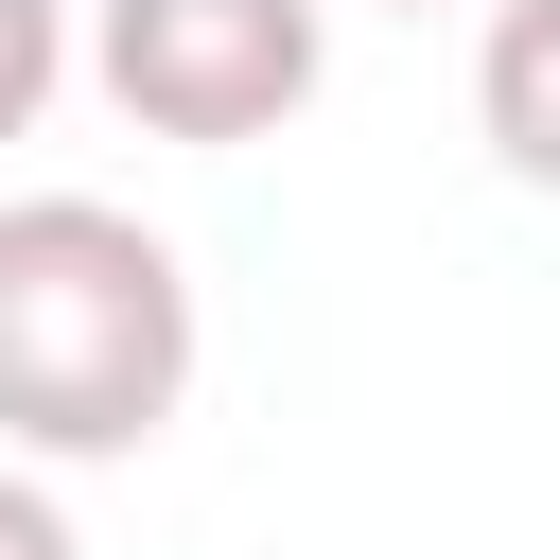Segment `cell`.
I'll return each mask as SVG.
<instances>
[{"instance_id":"cell-1","label":"cell","mask_w":560,"mask_h":560,"mask_svg":"<svg viewBox=\"0 0 560 560\" xmlns=\"http://www.w3.org/2000/svg\"><path fill=\"white\" fill-rule=\"evenodd\" d=\"M192 262L105 210V192H18L0 210V455L18 472H105L158 455L192 402Z\"/></svg>"},{"instance_id":"cell-2","label":"cell","mask_w":560,"mask_h":560,"mask_svg":"<svg viewBox=\"0 0 560 560\" xmlns=\"http://www.w3.org/2000/svg\"><path fill=\"white\" fill-rule=\"evenodd\" d=\"M88 70L140 140L245 158L332 88V0H88Z\"/></svg>"},{"instance_id":"cell-3","label":"cell","mask_w":560,"mask_h":560,"mask_svg":"<svg viewBox=\"0 0 560 560\" xmlns=\"http://www.w3.org/2000/svg\"><path fill=\"white\" fill-rule=\"evenodd\" d=\"M472 140L508 192H560V0H490L472 35Z\"/></svg>"},{"instance_id":"cell-4","label":"cell","mask_w":560,"mask_h":560,"mask_svg":"<svg viewBox=\"0 0 560 560\" xmlns=\"http://www.w3.org/2000/svg\"><path fill=\"white\" fill-rule=\"evenodd\" d=\"M52 88H70V0H0V140H35Z\"/></svg>"},{"instance_id":"cell-5","label":"cell","mask_w":560,"mask_h":560,"mask_svg":"<svg viewBox=\"0 0 560 560\" xmlns=\"http://www.w3.org/2000/svg\"><path fill=\"white\" fill-rule=\"evenodd\" d=\"M0 560H88V525H70L52 472H18V455H0Z\"/></svg>"},{"instance_id":"cell-6","label":"cell","mask_w":560,"mask_h":560,"mask_svg":"<svg viewBox=\"0 0 560 560\" xmlns=\"http://www.w3.org/2000/svg\"><path fill=\"white\" fill-rule=\"evenodd\" d=\"M402 18H438V0H402Z\"/></svg>"}]
</instances>
